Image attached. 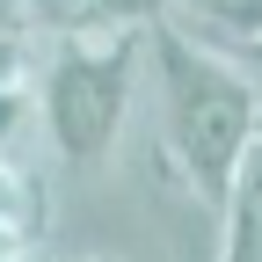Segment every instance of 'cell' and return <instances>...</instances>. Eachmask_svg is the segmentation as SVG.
Returning a JSON list of instances; mask_svg holds the SVG:
<instances>
[{"label":"cell","mask_w":262,"mask_h":262,"mask_svg":"<svg viewBox=\"0 0 262 262\" xmlns=\"http://www.w3.org/2000/svg\"><path fill=\"white\" fill-rule=\"evenodd\" d=\"M37 124V88H0V160H15V139Z\"/></svg>","instance_id":"cell-5"},{"label":"cell","mask_w":262,"mask_h":262,"mask_svg":"<svg viewBox=\"0 0 262 262\" xmlns=\"http://www.w3.org/2000/svg\"><path fill=\"white\" fill-rule=\"evenodd\" d=\"M139 66H146V22H110V29H44V58H37V124L66 168H95L110 160L117 131L139 95Z\"/></svg>","instance_id":"cell-2"},{"label":"cell","mask_w":262,"mask_h":262,"mask_svg":"<svg viewBox=\"0 0 262 262\" xmlns=\"http://www.w3.org/2000/svg\"><path fill=\"white\" fill-rule=\"evenodd\" d=\"M80 262H110V255H80Z\"/></svg>","instance_id":"cell-7"},{"label":"cell","mask_w":262,"mask_h":262,"mask_svg":"<svg viewBox=\"0 0 262 262\" xmlns=\"http://www.w3.org/2000/svg\"><path fill=\"white\" fill-rule=\"evenodd\" d=\"M0 262H29V241H22V233H8V226H0Z\"/></svg>","instance_id":"cell-6"},{"label":"cell","mask_w":262,"mask_h":262,"mask_svg":"<svg viewBox=\"0 0 262 262\" xmlns=\"http://www.w3.org/2000/svg\"><path fill=\"white\" fill-rule=\"evenodd\" d=\"M146 58L160 73V139H168L182 189L204 211H226L241 160L262 139V88L211 44L182 37L168 15L146 22Z\"/></svg>","instance_id":"cell-1"},{"label":"cell","mask_w":262,"mask_h":262,"mask_svg":"<svg viewBox=\"0 0 262 262\" xmlns=\"http://www.w3.org/2000/svg\"><path fill=\"white\" fill-rule=\"evenodd\" d=\"M37 219H44V204H37V189H29V175L15 168V160H0V226L8 233H37Z\"/></svg>","instance_id":"cell-4"},{"label":"cell","mask_w":262,"mask_h":262,"mask_svg":"<svg viewBox=\"0 0 262 262\" xmlns=\"http://www.w3.org/2000/svg\"><path fill=\"white\" fill-rule=\"evenodd\" d=\"M226 241H219V262H262V139L255 153L241 160L233 175V196H226Z\"/></svg>","instance_id":"cell-3"}]
</instances>
